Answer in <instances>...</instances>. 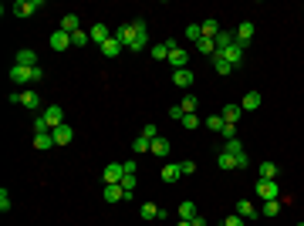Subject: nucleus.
I'll use <instances>...</instances> for the list:
<instances>
[{
	"label": "nucleus",
	"instance_id": "obj_1",
	"mask_svg": "<svg viewBox=\"0 0 304 226\" xmlns=\"http://www.w3.org/2000/svg\"><path fill=\"white\" fill-rule=\"evenodd\" d=\"M41 78H44L41 68H24V64H14V68H10V81H14V85H31V81H41Z\"/></svg>",
	"mask_w": 304,
	"mask_h": 226
},
{
	"label": "nucleus",
	"instance_id": "obj_2",
	"mask_svg": "<svg viewBox=\"0 0 304 226\" xmlns=\"http://www.w3.org/2000/svg\"><path fill=\"white\" fill-rule=\"evenodd\" d=\"M129 24H132V31H135V41H132L129 51H142L149 44V27H146V20H129Z\"/></svg>",
	"mask_w": 304,
	"mask_h": 226
},
{
	"label": "nucleus",
	"instance_id": "obj_3",
	"mask_svg": "<svg viewBox=\"0 0 304 226\" xmlns=\"http://www.w3.org/2000/svg\"><path fill=\"white\" fill-rule=\"evenodd\" d=\"M41 118L48 122V129H51V132H54V129H61V125H64V112H61V105H48V108H44V115H41Z\"/></svg>",
	"mask_w": 304,
	"mask_h": 226
},
{
	"label": "nucleus",
	"instance_id": "obj_4",
	"mask_svg": "<svg viewBox=\"0 0 304 226\" xmlns=\"http://www.w3.org/2000/svg\"><path fill=\"white\" fill-rule=\"evenodd\" d=\"M7 98H10L14 105H24V108H38V105H41L38 91H10Z\"/></svg>",
	"mask_w": 304,
	"mask_h": 226
},
{
	"label": "nucleus",
	"instance_id": "obj_5",
	"mask_svg": "<svg viewBox=\"0 0 304 226\" xmlns=\"http://www.w3.org/2000/svg\"><path fill=\"white\" fill-rule=\"evenodd\" d=\"M257 196L260 199H277V179H257Z\"/></svg>",
	"mask_w": 304,
	"mask_h": 226
},
{
	"label": "nucleus",
	"instance_id": "obj_6",
	"mask_svg": "<svg viewBox=\"0 0 304 226\" xmlns=\"http://www.w3.org/2000/svg\"><path fill=\"white\" fill-rule=\"evenodd\" d=\"M41 7H44L41 0H17V3H14V14H17V17H31V14H38Z\"/></svg>",
	"mask_w": 304,
	"mask_h": 226
},
{
	"label": "nucleus",
	"instance_id": "obj_7",
	"mask_svg": "<svg viewBox=\"0 0 304 226\" xmlns=\"http://www.w3.org/2000/svg\"><path fill=\"white\" fill-rule=\"evenodd\" d=\"M172 85H176V88H193V85H196V75H193L190 68H179V71H172Z\"/></svg>",
	"mask_w": 304,
	"mask_h": 226
},
{
	"label": "nucleus",
	"instance_id": "obj_8",
	"mask_svg": "<svg viewBox=\"0 0 304 226\" xmlns=\"http://www.w3.org/2000/svg\"><path fill=\"white\" fill-rule=\"evenodd\" d=\"M101 176H105V186H108V182H122V176H125V166H122V162H108Z\"/></svg>",
	"mask_w": 304,
	"mask_h": 226
},
{
	"label": "nucleus",
	"instance_id": "obj_9",
	"mask_svg": "<svg viewBox=\"0 0 304 226\" xmlns=\"http://www.w3.org/2000/svg\"><path fill=\"white\" fill-rule=\"evenodd\" d=\"M51 47H54V51H68V47H71V34L57 27L54 34H51Z\"/></svg>",
	"mask_w": 304,
	"mask_h": 226
},
{
	"label": "nucleus",
	"instance_id": "obj_10",
	"mask_svg": "<svg viewBox=\"0 0 304 226\" xmlns=\"http://www.w3.org/2000/svg\"><path fill=\"white\" fill-rule=\"evenodd\" d=\"M17 64H24V68H38V51H34V47H20L17 51Z\"/></svg>",
	"mask_w": 304,
	"mask_h": 226
},
{
	"label": "nucleus",
	"instance_id": "obj_11",
	"mask_svg": "<svg viewBox=\"0 0 304 226\" xmlns=\"http://www.w3.org/2000/svg\"><path fill=\"white\" fill-rule=\"evenodd\" d=\"M250 38H253V24H250V20H244V24H240V27H237V44H240V47H244V51H247V44H250Z\"/></svg>",
	"mask_w": 304,
	"mask_h": 226
},
{
	"label": "nucleus",
	"instance_id": "obj_12",
	"mask_svg": "<svg viewBox=\"0 0 304 226\" xmlns=\"http://www.w3.org/2000/svg\"><path fill=\"white\" fill-rule=\"evenodd\" d=\"M105 199H108V203H122V199H129V192L118 186V182H108V186H105Z\"/></svg>",
	"mask_w": 304,
	"mask_h": 226
},
{
	"label": "nucleus",
	"instance_id": "obj_13",
	"mask_svg": "<svg viewBox=\"0 0 304 226\" xmlns=\"http://www.w3.org/2000/svg\"><path fill=\"white\" fill-rule=\"evenodd\" d=\"M179 176H183V169H179V166H162V169H159V179H162V182H166V186H172V182H176V179H179Z\"/></svg>",
	"mask_w": 304,
	"mask_h": 226
},
{
	"label": "nucleus",
	"instance_id": "obj_14",
	"mask_svg": "<svg viewBox=\"0 0 304 226\" xmlns=\"http://www.w3.org/2000/svg\"><path fill=\"white\" fill-rule=\"evenodd\" d=\"M260 101H264L260 91H247V94H244V101H240V108H244V112H257V108H260Z\"/></svg>",
	"mask_w": 304,
	"mask_h": 226
},
{
	"label": "nucleus",
	"instance_id": "obj_15",
	"mask_svg": "<svg viewBox=\"0 0 304 226\" xmlns=\"http://www.w3.org/2000/svg\"><path fill=\"white\" fill-rule=\"evenodd\" d=\"M88 38L95 41L98 47H101V44H105V41L112 38V34H108V27H105V24H92V31H88Z\"/></svg>",
	"mask_w": 304,
	"mask_h": 226
},
{
	"label": "nucleus",
	"instance_id": "obj_16",
	"mask_svg": "<svg viewBox=\"0 0 304 226\" xmlns=\"http://www.w3.org/2000/svg\"><path fill=\"white\" fill-rule=\"evenodd\" d=\"M213 41H216V51H227L230 44H237V31H220Z\"/></svg>",
	"mask_w": 304,
	"mask_h": 226
},
{
	"label": "nucleus",
	"instance_id": "obj_17",
	"mask_svg": "<svg viewBox=\"0 0 304 226\" xmlns=\"http://www.w3.org/2000/svg\"><path fill=\"white\" fill-rule=\"evenodd\" d=\"M122 47H125V44H122V41H115V34H112V38L101 44V54H105V57H118V54H122Z\"/></svg>",
	"mask_w": 304,
	"mask_h": 226
},
{
	"label": "nucleus",
	"instance_id": "obj_18",
	"mask_svg": "<svg viewBox=\"0 0 304 226\" xmlns=\"http://www.w3.org/2000/svg\"><path fill=\"white\" fill-rule=\"evenodd\" d=\"M115 41H122L125 47H132V41H135V31H132V24H122V27L115 31Z\"/></svg>",
	"mask_w": 304,
	"mask_h": 226
},
{
	"label": "nucleus",
	"instance_id": "obj_19",
	"mask_svg": "<svg viewBox=\"0 0 304 226\" xmlns=\"http://www.w3.org/2000/svg\"><path fill=\"white\" fill-rule=\"evenodd\" d=\"M169 64L179 71V68H186V64H190V54H186L183 47H176V51H169Z\"/></svg>",
	"mask_w": 304,
	"mask_h": 226
},
{
	"label": "nucleus",
	"instance_id": "obj_20",
	"mask_svg": "<svg viewBox=\"0 0 304 226\" xmlns=\"http://www.w3.org/2000/svg\"><path fill=\"white\" fill-rule=\"evenodd\" d=\"M220 54L227 57V64H240V61H244V47H240V44H230L227 51H220Z\"/></svg>",
	"mask_w": 304,
	"mask_h": 226
},
{
	"label": "nucleus",
	"instance_id": "obj_21",
	"mask_svg": "<svg viewBox=\"0 0 304 226\" xmlns=\"http://www.w3.org/2000/svg\"><path fill=\"white\" fill-rule=\"evenodd\" d=\"M75 138V129L71 125H61V129H54V145H68Z\"/></svg>",
	"mask_w": 304,
	"mask_h": 226
},
{
	"label": "nucleus",
	"instance_id": "obj_22",
	"mask_svg": "<svg viewBox=\"0 0 304 226\" xmlns=\"http://www.w3.org/2000/svg\"><path fill=\"white\" fill-rule=\"evenodd\" d=\"M61 31H68V34L81 31V20H78V14H64V17H61Z\"/></svg>",
	"mask_w": 304,
	"mask_h": 226
},
{
	"label": "nucleus",
	"instance_id": "obj_23",
	"mask_svg": "<svg viewBox=\"0 0 304 226\" xmlns=\"http://www.w3.org/2000/svg\"><path fill=\"white\" fill-rule=\"evenodd\" d=\"M142 220H166V213L155 203H142Z\"/></svg>",
	"mask_w": 304,
	"mask_h": 226
},
{
	"label": "nucleus",
	"instance_id": "obj_24",
	"mask_svg": "<svg viewBox=\"0 0 304 226\" xmlns=\"http://www.w3.org/2000/svg\"><path fill=\"white\" fill-rule=\"evenodd\" d=\"M51 145H54V132H38L34 135V149H51Z\"/></svg>",
	"mask_w": 304,
	"mask_h": 226
},
{
	"label": "nucleus",
	"instance_id": "obj_25",
	"mask_svg": "<svg viewBox=\"0 0 304 226\" xmlns=\"http://www.w3.org/2000/svg\"><path fill=\"white\" fill-rule=\"evenodd\" d=\"M196 216H200V213H196V203H190V199H183V203H179V220H196Z\"/></svg>",
	"mask_w": 304,
	"mask_h": 226
},
{
	"label": "nucleus",
	"instance_id": "obj_26",
	"mask_svg": "<svg viewBox=\"0 0 304 226\" xmlns=\"http://www.w3.org/2000/svg\"><path fill=\"white\" fill-rule=\"evenodd\" d=\"M237 216H240V220H253V216H257L253 203H250V199H240V203H237Z\"/></svg>",
	"mask_w": 304,
	"mask_h": 226
},
{
	"label": "nucleus",
	"instance_id": "obj_27",
	"mask_svg": "<svg viewBox=\"0 0 304 226\" xmlns=\"http://www.w3.org/2000/svg\"><path fill=\"white\" fill-rule=\"evenodd\" d=\"M240 115H244L240 105H227V108H223V122H227V125H237V122H240Z\"/></svg>",
	"mask_w": 304,
	"mask_h": 226
},
{
	"label": "nucleus",
	"instance_id": "obj_28",
	"mask_svg": "<svg viewBox=\"0 0 304 226\" xmlns=\"http://www.w3.org/2000/svg\"><path fill=\"white\" fill-rule=\"evenodd\" d=\"M213 71H216V75H230V71H233V64H227V57L216 51V54H213Z\"/></svg>",
	"mask_w": 304,
	"mask_h": 226
},
{
	"label": "nucleus",
	"instance_id": "obj_29",
	"mask_svg": "<svg viewBox=\"0 0 304 226\" xmlns=\"http://www.w3.org/2000/svg\"><path fill=\"white\" fill-rule=\"evenodd\" d=\"M200 27H203V38H209V41H213L216 34H220V31H223V27H220V20H213V17H209V20H203Z\"/></svg>",
	"mask_w": 304,
	"mask_h": 226
},
{
	"label": "nucleus",
	"instance_id": "obj_30",
	"mask_svg": "<svg viewBox=\"0 0 304 226\" xmlns=\"http://www.w3.org/2000/svg\"><path fill=\"white\" fill-rule=\"evenodd\" d=\"M216 166H220L223 172L237 169V155H230V152H220V155H216Z\"/></svg>",
	"mask_w": 304,
	"mask_h": 226
},
{
	"label": "nucleus",
	"instance_id": "obj_31",
	"mask_svg": "<svg viewBox=\"0 0 304 226\" xmlns=\"http://www.w3.org/2000/svg\"><path fill=\"white\" fill-rule=\"evenodd\" d=\"M203 125H206L209 132H223L227 122H223V115H209V118H203Z\"/></svg>",
	"mask_w": 304,
	"mask_h": 226
},
{
	"label": "nucleus",
	"instance_id": "obj_32",
	"mask_svg": "<svg viewBox=\"0 0 304 226\" xmlns=\"http://www.w3.org/2000/svg\"><path fill=\"white\" fill-rule=\"evenodd\" d=\"M169 138H162V135H159V138H155V142H152V155H169Z\"/></svg>",
	"mask_w": 304,
	"mask_h": 226
},
{
	"label": "nucleus",
	"instance_id": "obj_33",
	"mask_svg": "<svg viewBox=\"0 0 304 226\" xmlns=\"http://www.w3.org/2000/svg\"><path fill=\"white\" fill-rule=\"evenodd\" d=\"M196 51H200V54H206V57H213V54H216V41L203 38V41H200V44H196Z\"/></svg>",
	"mask_w": 304,
	"mask_h": 226
},
{
	"label": "nucleus",
	"instance_id": "obj_34",
	"mask_svg": "<svg viewBox=\"0 0 304 226\" xmlns=\"http://www.w3.org/2000/svg\"><path fill=\"white\" fill-rule=\"evenodd\" d=\"M257 176H260V179H277V166H274V162H260Z\"/></svg>",
	"mask_w": 304,
	"mask_h": 226
},
{
	"label": "nucleus",
	"instance_id": "obj_35",
	"mask_svg": "<svg viewBox=\"0 0 304 226\" xmlns=\"http://www.w3.org/2000/svg\"><path fill=\"white\" fill-rule=\"evenodd\" d=\"M132 152H135V155H142V152H152V142L146 138V135H139V138L132 142Z\"/></svg>",
	"mask_w": 304,
	"mask_h": 226
},
{
	"label": "nucleus",
	"instance_id": "obj_36",
	"mask_svg": "<svg viewBox=\"0 0 304 226\" xmlns=\"http://www.w3.org/2000/svg\"><path fill=\"white\" fill-rule=\"evenodd\" d=\"M183 38H190L193 44H200V41H203V27H200V24H190V27H186V34H183Z\"/></svg>",
	"mask_w": 304,
	"mask_h": 226
},
{
	"label": "nucleus",
	"instance_id": "obj_37",
	"mask_svg": "<svg viewBox=\"0 0 304 226\" xmlns=\"http://www.w3.org/2000/svg\"><path fill=\"white\" fill-rule=\"evenodd\" d=\"M149 54L155 57V61H166V57H169V47H166V44H152Z\"/></svg>",
	"mask_w": 304,
	"mask_h": 226
},
{
	"label": "nucleus",
	"instance_id": "obj_38",
	"mask_svg": "<svg viewBox=\"0 0 304 226\" xmlns=\"http://www.w3.org/2000/svg\"><path fill=\"white\" fill-rule=\"evenodd\" d=\"M223 152H230V155H244V142H240V138H230L227 145H223Z\"/></svg>",
	"mask_w": 304,
	"mask_h": 226
},
{
	"label": "nucleus",
	"instance_id": "obj_39",
	"mask_svg": "<svg viewBox=\"0 0 304 226\" xmlns=\"http://www.w3.org/2000/svg\"><path fill=\"white\" fill-rule=\"evenodd\" d=\"M135 182H139V179H135V172H125V176H122V182H118V186L125 189V192H129V196H132V189H135Z\"/></svg>",
	"mask_w": 304,
	"mask_h": 226
},
{
	"label": "nucleus",
	"instance_id": "obj_40",
	"mask_svg": "<svg viewBox=\"0 0 304 226\" xmlns=\"http://www.w3.org/2000/svg\"><path fill=\"white\" fill-rule=\"evenodd\" d=\"M260 213H264V216H277V213H281V199H267Z\"/></svg>",
	"mask_w": 304,
	"mask_h": 226
},
{
	"label": "nucleus",
	"instance_id": "obj_41",
	"mask_svg": "<svg viewBox=\"0 0 304 226\" xmlns=\"http://www.w3.org/2000/svg\"><path fill=\"white\" fill-rule=\"evenodd\" d=\"M88 31H85V27H81V31H75V34H71V44H75V47H85V44H88Z\"/></svg>",
	"mask_w": 304,
	"mask_h": 226
},
{
	"label": "nucleus",
	"instance_id": "obj_42",
	"mask_svg": "<svg viewBox=\"0 0 304 226\" xmlns=\"http://www.w3.org/2000/svg\"><path fill=\"white\" fill-rule=\"evenodd\" d=\"M179 105H183V112H186V115H193V112H196V98H193V94H186V98H183Z\"/></svg>",
	"mask_w": 304,
	"mask_h": 226
},
{
	"label": "nucleus",
	"instance_id": "obj_43",
	"mask_svg": "<svg viewBox=\"0 0 304 226\" xmlns=\"http://www.w3.org/2000/svg\"><path fill=\"white\" fill-rule=\"evenodd\" d=\"M142 135H146V138H149V142H155V138H159V129H155V125H142Z\"/></svg>",
	"mask_w": 304,
	"mask_h": 226
},
{
	"label": "nucleus",
	"instance_id": "obj_44",
	"mask_svg": "<svg viewBox=\"0 0 304 226\" xmlns=\"http://www.w3.org/2000/svg\"><path fill=\"white\" fill-rule=\"evenodd\" d=\"M200 122H203V118H196V112H193V115H183V129H196Z\"/></svg>",
	"mask_w": 304,
	"mask_h": 226
},
{
	"label": "nucleus",
	"instance_id": "obj_45",
	"mask_svg": "<svg viewBox=\"0 0 304 226\" xmlns=\"http://www.w3.org/2000/svg\"><path fill=\"white\" fill-rule=\"evenodd\" d=\"M223 226H247V220H240V216L233 213V216H227V220H223Z\"/></svg>",
	"mask_w": 304,
	"mask_h": 226
},
{
	"label": "nucleus",
	"instance_id": "obj_46",
	"mask_svg": "<svg viewBox=\"0 0 304 226\" xmlns=\"http://www.w3.org/2000/svg\"><path fill=\"white\" fill-rule=\"evenodd\" d=\"M0 209H3V213L10 209V192H7V189H0Z\"/></svg>",
	"mask_w": 304,
	"mask_h": 226
},
{
	"label": "nucleus",
	"instance_id": "obj_47",
	"mask_svg": "<svg viewBox=\"0 0 304 226\" xmlns=\"http://www.w3.org/2000/svg\"><path fill=\"white\" fill-rule=\"evenodd\" d=\"M179 169H183V176H193V172H196V162L186 159V162H179Z\"/></svg>",
	"mask_w": 304,
	"mask_h": 226
},
{
	"label": "nucleus",
	"instance_id": "obj_48",
	"mask_svg": "<svg viewBox=\"0 0 304 226\" xmlns=\"http://www.w3.org/2000/svg\"><path fill=\"white\" fill-rule=\"evenodd\" d=\"M183 115H186V112H183V105H172V108H169V118H179V122H183Z\"/></svg>",
	"mask_w": 304,
	"mask_h": 226
},
{
	"label": "nucleus",
	"instance_id": "obj_49",
	"mask_svg": "<svg viewBox=\"0 0 304 226\" xmlns=\"http://www.w3.org/2000/svg\"><path fill=\"white\" fill-rule=\"evenodd\" d=\"M223 138H227V142H230V138H237V125H223Z\"/></svg>",
	"mask_w": 304,
	"mask_h": 226
},
{
	"label": "nucleus",
	"instance_id": "obj_50",
	"mask_svg": "<svg viewBox=\"0 0 304 226\" xmlns=\"http://www.w3.org/2000/svg\"><path fill=\"white\" fill-rule=\"evenodd\" d=\"M193 226H209V223L203 220V216H196V220H193Z\"/></svg>",
	"mask_w": 304,
	"mask_h": 226
},
{
	"label": "nucleus",
	"instance_id": "obj_51",
	"mask_svg": "<svg viewBox=\"0 0 304 226\" xmlns=\"http://www.w3.org/2000/svg\"><path fill=\"white\" fill-rule=\"evenodd\" d=\"M176 226H193V223H190V220H179V223H176Z\"/></svg>",
	"mask_w": 304,
	"mask_h": 226
},
{
	"label": "nucleus",
	"instance_id": "obj_52",
	"mask_svg": "<svg viewBox=\"0 0 304 226\" xmlns=\"http://www.w3.org/2000/svg\"><path fill=\"white\" fill-rule=\"evenodd\" d=\"M298 226H304V223H298Z\"/></svg>",
	"mask_w": 304,
	"mask_h": 226
}]
</instances>
